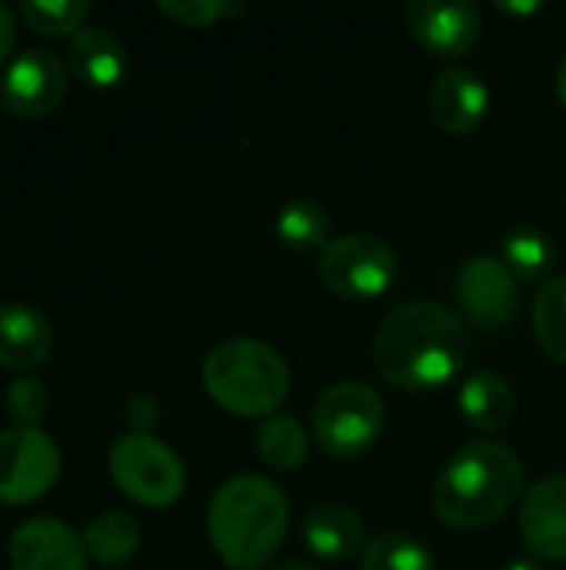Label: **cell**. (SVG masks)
Listing matches in <instances>:
<instances>
[{
  "instance_id": "cell-4",
  "label": "cell",
  "mask_w": 566,
  "mask_h": 570,
  "mask_svg": "<svg viewBox=\"0 0 566 570\" xmlns=\"http://www.w3.org/2000/svg\"><path fill=\"white\" fill-rule=\"evenodd\" d=\"M203 391L237 417L267 421L290 394V371L270 344L230 337L203 357Z\"/></svg>"
},
{
  "instance_id": "cell-29",
  "label": "cell",
  "mask_w": 566,
  "mask_h": 570,
  "mask_svg": "<svg viewBox=\"0 0 566 570\" xmlns=\"http://www.w3.org/2000/svg\"><path fill=\"white\" fill-rule=\"evenodd\" d=\"M13 43H17V10L0 3V63L10 57Z\"/></svg>"
},
{
  "instance_id": "cell-32",
  "label": "cell",
  "mask_w": 566,
  "mask_h": 570,
  "mask_svg": "<svg viewBox=\"0 0 566 570\" xmlns=\"http://www.w3.org/2000/svg\"><path fill=\"white\" fill-rule=\"evenodd\" d=\"M557 97H560V104L566 107V57L564 63H560V70H557Z\"/></svg>"
},
{
  "instance_id": "cell-15",
  "label": "cell",
  "mask_w": 566,
  "mask_h": 570,
  "mask_svg": "<svg viewBox=\"0 0 566 570\" xmlns=\"http://www.w3.org/2000/svg\"><path fill=\"white\" fill-rule=\"evenodd\" d=\"M53 327L43 311L30 304H0V367L17 377L40 367L50 357Z\"/></svg>"
},
{
  "instance_id": "cell-3",
  "label": "cell",
  "mask_w": 566,
  "mask_h": 570,
  "mask_svg": "<svg viewBox=\"0 0 566 570\" xmlns=\"http://www.w3.org/2000/svg\"><path fill=\"white\" fill-rule=\"evenodd\" d=\"M290 528L284 491L260 474L224 481L207 511V534L230 570H264Z\"/></svg>"
},
{
  "instance_id": "cell-11",
  "label": "cell",
  "mask_w": 566,
  "mask_h": 570,
  "mask_svg": "<svg viewBox=\"0 0 566 570\" xmlns=\"http://www.w3.org/2000/svg\"><path fill=\"white\" fill-rule=\"evenodd\" d=\"M404 20L414 40L444 60L470 53L484 33L480 10L470 0H410L404 7Z\"/></svg>"
},
{
  "instance_id": "cell-5",
  "label": "cell",
  "mask_w": 566,
  "mask_h": 570,
  "mask_svg": "<svg viewBox=\"0 0 566 570\" xmlns=\"http://www.w3.org/2000/svg\"><path fill=\"white\" fill-rule=\"evenodd\" d=\"M107 468L123 498L153 511L177 504L187 488L183 461L153 434H120L110 444Z\"/></svg>"
},
{
  "instance_id": "cell-23",
  "label": "cell",
  "mask_w": 566,
  "mask_h": 570,
  "mask_svg": "<svg viewBox=\"0 0 566 570\" xmlns=\"http://www.w3.org/2000/svg\"><path fill=\"white\" fill-rule=\"evenodd\" d=\"M534 334L547 357L566 364V277H550L534 301Z\"/></svg>"
},
{
  "instance_id": "cell-8",
  "label": "cell",
  "mask_w": 566,
  "mask_h": 570,
  "mask_svg": "<svg viewBox=\"0 0 566 570\" xmlns=\"http://www.w3.org/2000/svg\"><path fill=\"white\" fill-rule=\"evenodd\" d=\"M63 471L57 441L40 428L0 431V504L40 501Z\"/></svg>"
},
{
  "instance_id": "cell-27",
  "label": "cell",
  "mask_w": 566,
  "mask_h": 570,
  "mask_svg": "<svg viewBox=\"0 0 566 570\" xmlns=\"http://www.w3.org/2000/svg\"><path fill=\"white\" fill-rule=\"evenodd\" d=\"M157 10L180 23V27H210L224 17H234V13H244L240 3H230V0H160Z\"/></svg>"
},
{
  "instance_id": "cell-2",
  "label": "cell",
  "mask_w": 566,
  "mask_h": 570,
  "mask_svg": "<svg viewBox=\"0 0 566 570\" xmlns=\"http://www.w3.org/2000/svg\"><path fill=\"white\" fill-rule=\"evenodd\" d=\"M524 491V461L510 444L480 438L450 454L430 488L434 514L454 531H480L500 521Z\"/></svg>"
},
{
  "instance_id": "cell-21",
  "label": "cell",
  "mask_w": 566,
  "mask_h": 570,
  "mask_svg": "<svg viewBox=\"0 0 566 570\" xmlns=\"http://www.w3.org/2000/svg\"><path fill=\"white\" fill-rule=\"evenodd\" d=\"M504 264L517 281H544L557 267V244L540 227H517L504 237Z\"/></svg>"
},
{
  "instance_id": "cell-31",
  "label": "cell",
  "mask_w": 566,
  "mask_h": 570,
  "mask_svg": "<svg viewBox=\"0 0 566 570\" xmlns=\"http://www.w3.org/2000/svg\"><path fill=\"white\" fill-rule=\"evenodd\" d=\"M267 570H324L314 561H280V564H270Z\"/></svg>"
},
{
  "instance_id": "cell-33",
  "label": "cell",
  "mask_w": 566,
  "mask_h": 570,
  "mask_svg": "<svg viewBox=\"0 0 566 570\" xmlns=\"http://www.w3.org/2000/svg\"><path fill=\"white\" fill-rule=\"evenodd\" d=\"M504 570H544L537 561H514V564H507Z\"/></svg>"
},
{
  "instance_id": "cell-7",
  "label": "cell",
  "mask_w": 566,
  "mask_h": 570,
  "mask_svg": "<svg viewBox=\"0 0 566 570\" xmlns=\"http://www.w3.org/2000/svg\"><path fill=\"white\" fill-rule=\"evenodd\" d=\"M317 277L344 301H377L397 284L400 261L377 234H344L320 250Z\"/></svg>"
},
{
  "instance_id": "cell-26",
  "label": "cell",
  "mask_w": 566,
  "mask_h": 570,
  "mask_svg": "<svg viewBox=\"0 0 566 570\" xmlns=\"http://www.w3.org/2000/svg\"><path fill=\"white\" fill-rule=\"evenodd\" d=\"M50 394L47 384L33 374H20L7 384V417L13 428H37L47 417Z\"/></svg>"
},
{
  "instance_id": "cell-17",
  "label": "cell",
  "mask_w": 566,
  "mask_h": 570,
  "mask_svg": "<svg viewBox=\"0 0 566 570\" xmlns=\"http://www.w3.org/2000/svg\"><path fill=\"white\" fill-rule=\"evenodd\" d=\"M304 544L320 561H347L364 544V521L347 504H317L304 518Z\"/></svg>"
},
{
  "instance_id": "cell-20",
  "label": "cell",
  "mask_w": 566,
  "mask_h": 570,
  "mask_svg": "<svg viewBox=\"0 0 566 570\" xmlns=\"http://www.w3.org/2000/svg\"><path fill=\"white\" fill-rule=\"evenodd\" d=\"M257 454L274 471H297L310 454V438L297 417L274 414L257 428Z\"/></svg>"
},
{
  "instance_id": "cell-22",
  "label": "cell",
  "mask_w": 566,
  "mask_h": 570,
  "mask_svg": "<svg viewBox=\"0 0 566 570\" xmlns=\"http://www.w3.org/2000/svg\"><path fill=\"white\" fill-rule=\"evenodd\" d=\"M277 237L290 247V250H324L330 244V214L324 204L317 200H290L284 204L280 217H277Z\"/></svg>"
},
{
  "instance_id": "cell-19",
  "label": "cell",
  "mask_w": 566,
  "mask_h": 570,
  "mask_svg": "<svg viewBox=\"0 0 566 570\" xmlns=\"http://www.w3.org/2000/svg\"><path fill=\"white\" fill-rule=\"evenodd\" d=\"M83 548L97 564H123L140 548V524L127 511H103L83 528Z\"/></svg>"
},
{
  "instance_id": "cell-9",
  "label": "cell",
  "mask_w": 566,
  "mask_h": 570,
  "mask_svg": "<svg viewBox=\"0 0 566 570\" xmlns=\"http://www.w3.org/2000/svg\"><path fill=\"white\" fill-rule=\"evenodd\" d=\"M70 87L67 63L40 47L17 53L0 77V107L20 120H40L53 114Z\"/></svg>"
},
{
  "instance_id": "cell-10",
  "label": "cell",
  "mask_w": 566,
  "mask_h": 570,
  "mask_svg": "<svg viewBox=\"0 0 566 570\" xmlns=\"http://www.w3.org/2000/svg\"><path fill=\"white\" fill-rule=\"evenodd\" d=\"M457 301L464 317L487 334L507 331L520 311L517 277L497 257H470L457 274Z\"/></svg>"
},
{
  "instance_id": "cell-30",
  "label": "cell",
  "mask_w": 566,
  "mask_h": 570,
  "mask_svg": "<svg viewBox=\"0 0 566 570\" xmlns=\"http://www.w3.org/2000/svg\"><path fill=\"white\" fill-rule=\"evenodd\" d=\"M544 3H504V0H497V10L500 13H537Z\"/></svg>"
},
{
  "instance_id": "cell-16",
  "label": "cell",
  "mask_w": 566,
  "mask_h": 570,
  "mask_svg": "<svg viewBox=\"0 0 566 570\" xmlns=\"http://www.w3.org/2000/svg\"><path fill=\"white\" fill-rule=\"evenodd\" d=\"M63 63L80 83L100 87V90L117 87L127 77V67H130L123 40L113 30H103V27H83L77 37H70Z\"/></svg>"
},
{
  "instance_id": "cell-25",
  "label": "cell",
  "mask_w": 566,
  "mask_h": 570,
  "mask_svg": "<svg viewBox=\"0 0 566 570\" xmlns=\"http://www.w3.org/2000/svg\"><path fill=\"white\" fill-rule=\"evenodd\" d=\"M360 570H437V561L424 541L404 531L374 538L360 558Z\"/></svg>"
},
{
  "instance_id": "cell-13",
  "label": "cell",
  "mask_w": 566,
  "mask_h": 570,
  "mask_svg": "<svg viewBox=\"0 0 566 570\" xmlns=\"http://www.w3.org/2000/svg\"><path fill=\"white\" fill-rule=\"evenodd\" d=\"M427 107H430V117L440 130H447L454 137H467L487 120L490 90L474 70L447 67L430 80Z\"/></svg>"
},
{
  "instance_id": "cell-18",
  "label": "cell",
  "mask_w": 566,
  "mask_h": 570,
  "mask_svg": "<svg viewBox=\"0 0 566 570\" xmlns=\"http://www.w3.org/2000/svg\"><path fill=\"white\" fill-rule=\"evenodd\" d=\"M457 404H460V414H464V421L470 428H477V431H504L510 424V417H514L517 397H514L510 381L500 371L487 367V371L470 374L460 384Z\"/></svg>"
},
{
  "instance_id": "cell-1",
  "label": "cell",
  "mask_w": 566,
  "mask_h": 570,
  "mask_svg": "<svg viewBox=\"0 0 566 570\" xmlns=\"http://www.w3.org/2000/svg\"><path fill=\"white\" fill-rule=\"evenodd\" d=\"M467 347V324L457 311L434 301H407L377 327L374 367L390 387L424 394L464 371Z\"/></svg>"
},
{
  "instance_id": "cell-12",
  "label": "cell",
  "mask_w": 566,
  "mask_h": 570,
  "mask_svg": "<svg viewBox=\"0 0 566 570\" xmlns=\"http://www.w3.org/2000/svg\"><path fill=\"white\" fill-rule=\"evenodd\" d=\"M7 561L13 570H87L83 534L57 518L23 521L7 544Z\"/></svg>"
},
{
  "instance_id": "cell-14",
  "label": "cell",
  "mask_w": 566,
  "mask_h": 570,
  "mask_svg": "<svg viewBox=\"0 0 566 570\" xmlns=\"http://www.w3.org/2000/svg\"><path fill=\"white\" fill-rule=\"evenodd\" d=\"M520 538L540 561L566 564V474H550L524 494Z\"/></svg>"
},
{
  "instance_id": "cell-24",
  "label": "cell",
  "mask_w": 566,
  "mask_h": 570,
  "mask_svg": "<svg viewBox=\"0 0 566 570\" xmlns=\"http://www.w3.org/2000/svg\"><path fill=\"white\" fill-rule=\"evenodd\" d=\"M17 17L33 33L60 40V37H77L83 30V20L90 17V3L87 0H20Z\"/></svg>"
},
{
  "instance_id": "cell-28",
  "label": "cell",
  "mask_w": 566,
  "mask_h": 570,
  "mask_svg": "<svg viewBox=\"0 0 566 570\" xmlns=\"http://www.w3.org/2000/svg\"><path fill=\"white\" fill-rule=\"evenodd\" d=\"M160 417V407L150 394H133L127 404H123V421L130 424L133 434H150V428L157 424Z\"/></svg>"
},
{
  "instance_id": "cell-6",
  "label": "cell",
  "mask_w": 566,
  "mask_h": 570,
  "mask_svg": "<svg viewBox=\"0 0 566 570\" xmlns=\"http://www.w3.org/2000/svg\"><path fill=\"white\" fill-rule=\"evenodd\" d=\"M384 401L360 381L327 387L314 404V441L334 461L367 454L384 434Z\"/></svg>"
}]
</instances>
